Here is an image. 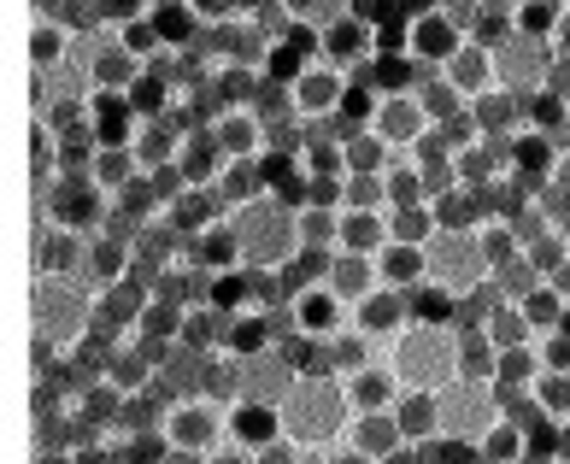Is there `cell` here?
Instances as JSON below:
<instances>
[{
	"label": "cell",
	"instance_id": "1",
	"mask_svg": "<svg viewBox=\"0 0 570 464\" xmlns=\"http://www.w3.org/2000/svg\"><path fill=\"white\" fill-rule=\"evenodd\" d=\"M100 294L82 277H36L30 288V371H53L95 335Z\"/></svg>",
	"mask_w": 570,
	"mask_h": 464
},
{
	"label": "cell",
	"instance_id": "2",
	"mask_svg": "<svg viewBox=\"0 0 570 464\" xmlns=\"http://www.w3.org/2000/svg\"><path fill=\"white\" fill-rule=\"evenodd\" d=\"M347 417H353V406L342 394V376H330V371H301L294 388L283 394V435L306 458H347V447H342Z\"/></svg>",
	"mask_w": 570,
	"mask_h": 464
},
{
	"label": "cell",
	"instance_id": "3",
	"mask_svg": "<svg viewBox=\"0 0 570 464\" xmlns=\"http://www.w3.org/2000/svg\"><path fill=\"white\" fill-rule=\"evenodd\" d=\"M389 365L406 388H448L453 376L464 371L459 358V318L453 324H430V318H412L406 329L389 342Z\"/></svg>",
	"mask_w": 570,
	"mask_h": 464
},
{
	"label": "cell",
	"instance_id": "4",
	"mask_svg": "<svg viewBox=\"0 0 570 464\" xmlns=\"http://www.w3.org/2000/svg\"><path fill=\"white\" fill-rule=\"evenodd\" d=\"M229 224H236V236H242V259L259 265V270H288V265L306 253L301 224H294V206H283L277 195L236 206V213H229Z\"/></svg>",
	"mask_w": 570,
	"mask_h": 464
},
{
	"label": "cell",
	"instance_id": "5",
	"mask_svg": "<svg viewBox=\"0 0 570 464\" xmlns=\"http://www.w3.org/2000/svg\"><path fill=\"white\" fill-rule=\"evenodd\" d=\"M159 435L171 458H224V435H229V399L218 394H195V399H165Z\"/></svg>",
	"mask_w": 570,
	"mask_h": 464
},
{
	"label": "cell",
	"instance_id": "6",
	"mask_svg": "<svg viewBox=\"0 0 570 464\" xmlns=\"http://www.w3.org/2000/svg\"><path fill=\"white\" fill-rule=\"evenodd\" d=\"M505 406H500V383H489V376H453L448 388H435V435H453L464 441V447L476 453V441L489 424H500Z\"/></svg>",
	"mask_w": 570,
	"mask_h": 464
},
{
	"label": "cell",
	"instance_id": "7",
	"mask_svg": "<svg viewBox=\"0 0 570 464\" xmlns=\"http://www.w3.org/2000/svg\"><path fill=\"white\" fill-rule=\"evenodd\" d=\"M424 259H430V288L453 294V300L489 283V253H482L476 229H435L424 241Z\"/></svg>",
	"mask_w": 570,
	"mask_h": 464
},
{
	"label": "cell",
	"instance_id": "8",
	"mask_svg": "<svg viewBox=\"0 0 570 464\" xmlns=\"http://www.w3.org/2000/svg\"><path fill=\"white\" fill-rule=\"evenodd\" d=\"M224 358H229V399H271V406H283V394L301 376V358H294L288 342L259 347V353H224Z\"/></svg>",
	"mask_w": 570,
	"mask_h": 464
},
{
	"label": "cell",
	"instance_id": "9",
	"mask_svg": "<svg viewBox=\"0 0 570 464\" xmlns=\"http://www.w3.org/2000/svg\"><path fill=\"white\" fill-rule=\"evenodd\" d=\"M353 71H342L335 59H306V71L288 82V100H294V118L301 124H330V118H342L347 107V95H353Z\"/></svg>",
	"mask_w": 570,
	"mask_h": 464
},
{
	"label": "cell",
	"instance_id": "10",
	"mask_svg": "<svg viewBox=\"0 0 570 464\" xmlns=\"http://www.w3.org/2000/svg\"><path fill=\"white\" fill-rule=\"evenodd\" d=\"M288 324H294V335H301V342L330 347L342 329H353V306H347L324 277H312V283H301V288L288 294Z\"/></svg>",
	"mask_w": 570,
	"mask_h": 464
},
{
	"label": "cell",
	"instance_id": "11",
	"mask_svg": "<svg viewBox=\"0 0 570 464\" xmlns=\"http://www.w3.org/2000/svg\"><path fill=\"white\" fill-rule=\"evenodd\" d=\"M553 41H535V36H512L505 30L494 41V66H500V89H512L523 100L547 95V82H553Z\"/></svg>",
	"mask_w": 570,
	"mask_h": 464
},
{
	"label": "cell",
	"instance_id": "12",
	"mask_svg": "<svg viewBox=\"0 0 570 464\" xmlns=\"http://www.w3.org/2000/svg\"><path fill=\"white\" fill-rule=\"evenodd\" d=\"M283 406L271 399H229V435H224V458H277L283 447Z\"/></svg>",
	"mask_w": 570,
	"mask_h": 464
},
{
	"label": "cell",
	"instance_id": "13",
	"mask_svg": "<svg viewBox=\"0 0 570 464\" xmlns=\"http://www.w3.org/2000/svg\"><path fill=\"white\" fill-rule=\"evenodd\" d=\"M318 53L335 59L342 71H376V59H383V24H376V12H342L330 18L318 30Z\"/></svg>",
	"mask_w": 570,
	"mask_h": 464
},
{
	"label": "cell",
	"instance_id": "14",
	"mask_svg": "<svg viewBox=\"0 0 570 464\" xmlns=\"http://www.w3.org/2000/svg\"><path fill=\"white\" fill-rule=\"evenodd\" d=\"M459 41H464V30L453 24V12L435 0V7H412L406 30H400V53H412L417 66L441 71V66H448V59L459 53Z\"/></svg>",
	"mask_w": 570,
	"mask_h": 464
},
{
	"label": "cell",
	"instance_id": "15",
	"mask_svg": "<svg viewBox=\"0 0 570 464\" xmlns=\"http://www.w3.org/2000/svg\"><path fill=\"white\" fill-rule=\"evenodd\" d=\"M342 447L358 464H394V458L412 453V441H406V430H400V417L389 406V412H353L347 430H342Z\"/></svg>",
	"mask_w": 570,
	"mask_h": 464
},
{
	"label": "cell",
	"instance_id": "16",
	"mask_svg": "<svg viewBox=\"0 0 570 464\" xmlns=\"http://www.w3.org/2000/svg\"><path fill=\"white\" fill-rule=\"evenodd\" d=\"M89 236H95V229H71V224H53V218H36L30 270H36V277H82Z\"/></svg>",
	"mask_w": 570,
	"mask_h": 464
},
{
	"label": "cell",
	"instance_id": "17",
	"mask_svg": "<svg viewBox=\"0 0 570 464\" xmlns=\"http://www.w3.org/2000/svg\"><path fill=\"white\" fill-rule=\"evenodd\" d=\"M365 130H376V136L394 147V154H412V147L424 141L435 124L424 112V100H417V89H406V95H383V89H376V107L365 118Z\"/></svg>",
	"mask_w": 570,
	"mask_h": 464
},
{
	"label": "cell",
	"instance_id": "18",
	"mask_svg": "<svg viewBox=\"0 0 570 464\" xmlns=\"http://www.w3.org/2000/svg\"><path fill=\"white\" fill-rule=\"evenodd\" d=\"M441 77H448L453 89L464 95V107H471V100H482V95H494V89H500L494 41H489V36H464L459 53L448 59V66H441Z\"/></svg>",
	"mask_w": 570,
	"mask_h": 464
},
{
	"label": "cell",
	"instance_id": "19",
	"mask_svg": "<svg viewBox=\"0 0 570 464\" xmlns=\"http://www.w3.org/2000/svg\"><path fill=\"white\" fill-rule=\"evenodd\" d=\"M136 277V241L112 236V229H95L89 236V259H82V283L95 294H107L112 283H130Z\"/></svg>",
	"mask_w": 570,
	"mask_h": 464
},
{
	"label": "cell",
	"instance_id": "20",
	"mask_svg": "<svg viewBox=\"0 0 570 464\" xmlns=\"http://www.w3.org/2000/svg\"><path fill=\"white\" fill-rule=\"evenodd\" d=\"M206 130L218 136L224 159H265L271 154V124L253 112V107H224Z\"/></svg>",
	"mask_w": 570,
	"mask_h": 464
},
{
	"label": "cell",
	"instance_id": "21",
	"mask_svg": "<svg viewBox=\"0 0 570 464\" xmlns=\"http://www.w3.org/2000/svg\"><path fill=\"white\" fill-rule=\"evenodd\" d=\"M342 394H347V406H353V412H389V406H400L406 383L394 376L389 358H371V365H358V371L342 376Z\"/></svg>",
	"mask_w": 570,
	"mask_h": 464
},
{
	"label": "cell",
	"instance_id": "22",
	"mask_svg": "<svg viewBox=\"0 0 570 464\" xmlns=\"http://www.w3.org/2000/svg\"><path fill=\"white\" fill-rule=\"evenodd\" d=\"M412 324V294L406 288H371L365 300L353 306V329H365V335H376V342H394L400 329Z\"/></svg>",
	"mask_w": 570,
	"mask_h": 464
},
{
	"label": "cell",
	"instance_id": "23",
	"mask_svg": "<svg viewBox=\"0 0 570 464\" xmlns=\"http://www.w3.org/2000/svg\"><path fill=\"white\" fill-rule=\"evenodd\" d=\"M82 171H89V182H95V188H100V195H107V200H118V195H124V188H130L136 177H147L130 141H100L95 154L82 159Z\"/></svg>",
	"mask_w": 570,
	"mask_h": 464
},
{
	"label": "cell",
	"instance_id": "24",
	"mask_svg": "<svg viewBox=\"0 0 570 464\" xmlns=\"http://www.w3.org/2000/svg\"><path fill=\"white\" fill-rule=\"evenodd\" d=\"M324 283H330L335 294H342L347 306H358L371 288H383V270H376V253H342V247H335V253H330V270H324Z\"/></svg>",
	"mask_w": 570,
	"mask_h": 464
},
{
	"label": "cell",
	"instance_id": "25",
	"mask_svg": "<svg viewBox=\"0 0 570 464\" xmlns=\"http://www.w3.org/2000/svg\"><path fill=\"white\" fill-rule=\"evenodd\" d=\"M376 270H383V283L389 288H406L417 294L430 283V259H424V241H383V253H376Z\"/></svg>",
	"mask_w": 570,
	"mask_h": 464
},
{
	"label": "cell",
	"instance_id": "26",
	"mask_svg": "<svg viewBox=\"0 0 570 464\" xmlns=\"http://www.w3.org/2000/svg\"><path fill=\"white\" fill-rule=\"evenodd\" d=\"M530 424H523V417H500V424H489L482 441H476V464H523L530 458Z\"/></svg>",
	"mask_w": 570,
	"mask_h": 464
},
{
	"label": "cell",
	"instance_id": "27",
	"mask_svg": "<svg viewBox=\"0 0 570 464\" xmlns=\"http://www.w3.org/2000/svg\"><path fill=\"white\" fill-rule=\"evenodd\" d=\"M218 200L236 213V206L247 200H265L271 195V177H265V159H224V171H218Z\"/></svg>",
	"mask_w": 570,
	"mask_h": 464
},
{
	"label": "cell",
	"instance_id": "28",
	"mask_svg": "<svg viewBox=\"0 0 570 464\" xmlns=\"http://www.w3.org/2000/svg\"><path fill=\"white\" fill-rule=\"evenodd\" d=\"M71 41H77V30L66 24V18L30 12V71H53L59 59L71 53Z\"/></svg>",
	"mask_w": 570,
	"mask_h": 464
},
{
	"label": "cell",
	"instance_id": "29",
	"mask_svg": "<svg viewBox=\"0 0 570 464\" xmlns=\"http://www.w3.org/2000/svg\"><path fill=\"white\" fill-rule=\"evenodd\" d=\"M471 112L482 124V136H518L523 124H530V100L512 95V89H494V95L471 100Z\"/></svg>",
	"mask_w": 570,
	"mask_h": 464
},
{
	"label": "cell",
	"instance_id": "30",
	"mask_svg": "<svg viewBox=\"0 0 570 464\" xmlns=\"http://www.w3.org/2000/svg\"><path fill=\"white\" fill-rule=\"evenodd\" d=\"M130 147H136L141 171H159V165H177L183 130H177L171 118H141V124H136V136H130Z\"/></svg>",
	"mask_w": 570,
	"mask_h": 464
},
{
	"label": "cell",
	"instance_id": "31",
	"mask_svg": "<svg viewBox=\"0 0 570 464\" xmlns=\"http://www.w3.org/2000/svg\"><path fill=\"white\" fill-rule=\"evenodd\" d=\"M188 247H195V259H200L206 270H236V265H247V259H242V236H236V224H229V213H224L218 224H206Z\"/></svg>",
	"mask_w": 570,
	"mask_h": 464
},
{
	"label": "cell",
	"instance_id": "32",
	"mask_svg": "<svg viewBox=\"0 0 570 464\" xmlns=\"http://www.w3.org/2000/svg\"><path fill=\"white\" fill-rule=\"evenodd\" d=\"M342 159H347V171H389L400 154H394V147L376 136V130L353 124V130H342Z\"/></svg>",
	"mask_w": 570,
	"mask_h": 464
},
{
	"label": "cell",
	"instance_id": "33",
	"mask_svg": "<svg viewBox=\"0 0 570 464\" xmlns=\"http://www.w3.org/2000/svg\"><path fill=\"white\" fill-rule=\"evenodd\" d=\"M389 213H394V206H389ZM389 213H347V206H342V236H335V247H342V253H383Z\"/></svg>",
	"mask_w": 570,
	"mask_h": 464
},
{
	"label": "cell",
	"instance_id": "34",
	"mask_svg": "<svg viewBox=\"0 0 570 464\" xmlns=\"http://www.w3.org/2000/svg\"><path fill=\"white\" fill-rule=\"evenodd\" d=\"M294 224H301V241L312 253H335V236H342V206L306 200V206H294Z\"/></svg>",
	"mask_w": 570,
	"mask_h": 464
},
{
	"label": "cell",
	"instance_id": "35",
	"mask_svg": "<svg viewBox=\"0 0 570 464\" xmlns=\"http://www.w3.org/2000/svg\"><path fill=\"white\" fill-rule=\"evenodd\" d=\"M559 7H564V0H518V7H505V30H512V36H535V41H553Z\"/></svg>",
	"mask_w": 570,
	"mask_h": 464
},
{
	"label": "cell",
	"instance_id": "36",
	"mask_svg": "<svg viewBox=\"0 0 570 464\" xmlns=\"http://www.w3.org/2000/svg\"><path fill=\"white\" fill-rule=\"evenodd\" d=\"M147 288L141 277H130V283H112L107 294H100V318L107 324H118V329H136V318H141V306H147Z\"/></svg>",
	"mask_w": 570,
	"mask_h": 464
},
{
	"label": "cell",
	"instance_id": "37",
	"mask_svg": "<svg viewBox=\"0 0 570 464\" xmlns=\"http://www.w3.org/2000/svg\"><path fill=\"white\" fill-rule=\"evenodd\" d=\"M430 206H435L441 229H476L482 224V195H476V188H464V182H453L448 195H435Z\"/></svg>",
	"mask_w": 570,
	"mask_h": 464
},
{
	"label": "cell",
	"instance_id": "38",
	"mask_svg": "<svg viewBox=\"0 0 570 464\" xmlns=\"http://www.w3.org/2000/svg\"><path fill=\"white\" fill-rule=\"evenodd\" d=\"M476 241H482V253H489V270H494L500 259H512V253H523V236H518L512 213H482Z\"/></svg>",
	"mask_w": 570,
	"mask_h": 464
},
{
	"label": "cell",
	"instance_id": "39",
	"mask_svg": "<svg viewBox=\"0 0 570 464\" xmlns=\"http://www.w3.org/2000/svg\"><path fill=\"white\" fill-rule=\"evenodd\" d=\"M342 206H347V213H389L383 171H347L342 177Z\"/></svg>",
	"mask_w": 570,
	"mask_h": 464
},
{
	"label": "cell",
	"instance_id": "40",
	"mask_svg": "<svg viewBox=\"0 0 570 464\" xmlns=\"http://www.w3.org/2000/svg\"><path fill=\"white\" fill-rule=\"evenodd\" d=\"M518 306H523V318H530L535 329H559V324H564V312H570L564 288H559V283H547V277H541L530 294H523Z\"/></svg>",
	"mask_w": 570,
	"mask_h": 464
},
{
	"label": "cell",
	"instance_id": "41",
	"mask_svg": "<svg viewBox=\"0 0 570 464\" xmlns=\"http://www.w3.org/2000/svg\"><path fill=\"white\" fill-rule=\"evenodd\" d=\"M530 394H535V412L547 424H570V371H541L530 383Z\"/></svg>",
	"mask_w": 570,
	"mask_h": 464
},
{
	"label": "cell",
	"instance_id": "42",
	"mask_svg": "<svg viewBox=\"0 0 570 464\" xmlns=\"http://www.w3.org/2000/svg\"><path fill=\"white\" fill-rule=\"evenodd\" d=\"M206 300L218 312H247L253 306V265H236V270H213V288Z\"/></svg>",
	"mask_w": 570,
	"mask_h": 464
},
{
	"label": "cell",
	"instance_id": "43",
	"mask_svg": "<svg viewBox=\"0 0 570 464\" xmlns=\"http://www.w3.org/2000/svg\"><path fill=\"white\" fill-rule=\"evenodd\" d=\"M394 417H400V430H406V441L435 435V394L430 388H406V394H400V406H394Z\"/></svg>",
	"mask_w": 570,
	"mask_h": 464
},
{
	"label": "cell",
	"instance_id": "44",
	"mask_svg": "<svg viewBox=\"0 0 570 464\" xmlns=\"http://www.w3.org/2000/svg\"><path fill=\"white\" fill-rule=\"evenodd\" d=\"M183 324H188V306L165 300V294H147V306H141V318H136L141 335H171V342H183Z\"/></svg>",
	"mask_w": 570,
	"mask_h": 464
},
{
	"label": "cell",
	"instance_id": "45",
	"mask_svg": "<svg viewBox=\"0 0 570 464\" xmlns=\"http://www.w3.org/2000/svg\"><path fill=\"white\" fill-rule=\"evenodd\" d=\"M118 41L141 59V66H159V59L171 53V41H165L159 18H136V24H124V30H118Z\"/></svg>",
	"mask_w": 570,
	"mask_h": 464
},
{
	"label": "cell",
	"instance_id": "46",
	"mask_svg": "<svg viewBox=\"0 0 570 464\" xmlns=\"http://www.w3.org/2000/svg\"><path fill=\"white\" fill-rule=\"evenodd\" d=\"M417 100H424L430 124H448V118H459V112H464V95H459L441 71H424V82H417Z\"/></svg>",
	"mask_w": 570,
	"mask_h": 464
},
{
	"label": "cell",
	"instance_id": "47",
	"mask_svg": "<svg viewBox=\"0 0 570 464\" xmlns=\"http://www.w3.org/2000/svg\"><path fill=\"white\" fill-rule=\"evenodd\" d=\"M482 329H489V335H494V342H500V347H518V342H535V324H530V318H523V306H518V300H500V306L489 312V318H482Z\"/></svg>",
	"mask_w": 570,
	"mask_h": 464
},
{
	"label": "cell",
	"instance_id": "48",
	"mask_svg": "<svg viewBox=\"0 0 570 464\" xmlns=\"http://www.w3.org/2000/svg\"><path fill=\"white\" fill-rule=\"evenodd\" d=\"M435 206L430 200H417V206H394V213H389V236L394 241H430L435 236Z\"/></svg>",
	"mask_w": 570,
	"mask_h": 464
},
{
	"label": "cell",
	"instance_id": "49",
	"mask_svg": "<svg viewBox=\"0 0 570 464\" xmlns=\"http://www.w3.org/2000/svg\"><path fill=\"white\" fill-rule=\"evenodd\" d=\"M523 259H530V265L541 270V277H553V270L570 259V236H564L559 224H553V229H541V236L523 241Z\"/></svg>",
	"mask_w": 570,
	"mask_h": 464
},
{
	"label": "cell",
	"instance_id": "50",
	"mask_svg": "<svg viewBox=\"0 0 570 464\" xmlns=\"http://www.w3.org/2000/svg\"><path fill=\"white\" fill-rule=\"evenodd\" d=\"M489 283L505 294V300H523V294H530L535 283H541V270L523 259V253H512V259H500L494 270H489Z\"/></svg>",
	"mask_w": 570,
	"mask_h": 464
},
{
	"label": "cell",
	"instance_id": "51",
	"mask_svg": "<svg viewBox=\"0 0 570 464\" xmlns=\"http://www.w3.org/2000/svg\"><path fill=\"white\" fill-rule=\"evenodd\" d=\"M541 376V358L535 342H518V347H500V365H494V383H535Z\"/></svg>",
	"mask_w": 570,
	"mask_h": 464
},
{
	"label": "cell",
	"instance_id": "52",
	"mask_svg": "<svg viewBox=\"0 0 570 464\" xmlns=\"http://www.w3.org/2000/svg\"><path fill=\"white\" fill-rule=\"evenodd\" d=\"M412 318H430V324H453L459 318V300H453V294H441V288H417L412 294Z\"/></svg>",
	"mask_w": 570,
	"mask_h": 464
},
{
	"label": "cell",
	"instance_id": "53",
	"mask_svg": "<svg viewBox=\"0 0 570 464\" xmlns=\"http://www.w3.org/2000/svg\"><path fill=\"white\" fill-rule=\"evenodd\" d=\"M541 371H570V329H535Z\"/></svg>",
	"mask_w": 570,
	"mask_h": 464
},
{
	"label": "cell",
	"instance_id": "54",
	"mask_svg": "<svg viewBox=\"0 0 570 464\" xmlns=\"http://www.w3.org/2000/svg\"><path fill=\"white\" fill-rule=\"evenodd\" d=\"M100 7V24L107 30H124V24H136V18H154V0H95Z\"/></svg>",
	"mask_w": 570,
	"mask_h": 464
},
{
	"label": "cell",
	"instance_id": "55",
	"mask_svg": "<svg viewBox=\"0 0 570 464\" xmlns=\"http://www.w3.org/2000/svg\"><path fill=\"white\" fill-rule=\"evenodd\" d=\"M188 12H195V24H200V30L236 24V0H188Z\"/></svg>",
	"mask_w": 570,
	"mask_h": 464
},
{
	"label": "cell",
	"instance_id": "56",
	"mask_svg": "<svg viewBox=\"0 0 570 464\" xmlns=\"http://www.w3.org/2000/svg\"><path fill=\"white\" fill-rule=\"evenodd\" d=\"M553 53L559 59H570V0L559 7V30H553Z\"/></svg>",
	"mask_w": 570,
	"mask_h": 464
},
{
	"label": "cell",
	"instance_id": "57",
	"mask_svg": "<svg viewBox=\"0 0 570 464\" xmlns=\"http://www.w3.org/2000/svg\"><path fill=\"white\" fill-rule=\"evenodd\" d=\"M271 12H283L277 0H236V18H271Z\"/></svg>",
	"mask_w": 570,
	"mask_h": 464
},
{
	"label": "cell",
	"instance_id": "58",
	"mask_svg": "<svg viewBox=\"0 0 570 464\" xmlns=\"http://www.w3.org/2000/svg\"><path fill=\"white\" fill-rule=\"evenodd\" d=\"M559 458L570 464V424H559Z\"/></svg>",
	"mask_w": 570,
	"mask_h": 464
},
{
	"label": "cell",
	"instance_id": "59",
	"mask_svg": "<svg viewBox=\"0 0 570 464\" xmlns=\"http://www.w3.org/2000/svg\"><path fill=\"white\" fill-rule=\"evenodd\" d=\"M482 7H489V12H505V7H518V0H482Z\"/></svg>",
	"mask_w": 570,
	"mask_h": 464
}]
</instances>
